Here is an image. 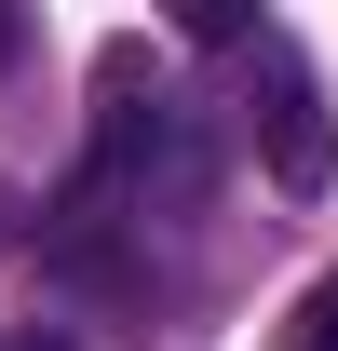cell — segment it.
<instances>
[{
    "label": "cell",
    "instance_id": "1",
    "mask_svg": "<svg viewBox=\"0 0 338 351\" xmlns=\"http://www.w3.org/2000/svg\"><path fill=\"white\" fill-rule=\"evenodd\" d=\"M257 68H271V108H257V135H271V189H284V203H325V189H338L325 82L297 68V41H257Z\"/></svg>",
    "mask_w": 338,
    "mask_h": 351
},
{
    "label": "cell",
    "instance_id": "2",
    "mask_svg": "<svg viewBox=\"0 0 338 351\" xmlns=\"http://www.w3.org/2000/svg\"><path fill=\"white\" fill-rule=\"evenodd\" d=\"M176 41H203V54H230V41H257V27H244V0H190V14H176Z\"/></svg>",
    "mask_w": 338,
    "mask_h": 351
},
{
    "label": "cell",
    "instance_id": "3",
    "mask_svg": "<svg viewBox=\"0 0 338 351\" xmlns=\"http://www.w3.org/2000/svg\"><path fill=\"white\" fill-rule=\"evenodd\" d=\"M284 351H338V270L297 298V324H284Z\"/></svg>",
    "mask_w": 338,
    "mask_h": 351
},
{
    "label": "cell",
    "instance_id": "4",
    "mask_svg": "<svg viewBox=\"0 0 338 351\" xmlns=\"http://www.w3.org/2000/svg\"><path fill=\"white\" fill-rule=\"evenodd\" d=\"M14 243H27V189L0 176V257H14Z\"/></svg>",
    "mask_w": 338,
    "mask_h": 351
},
{
    "label": "cell",
    "instance_id": "5",
    "mask_svg": "<svg viewBox=\"0 0 338 351\" xmlns=\"http://www.w3.org/2000/svg\"><path fill=\"white\" fill-rule=\"evenodd\" d=\"M0 351H82V338H68V324H14Z\"/></svg>",
    "mask_w": 338,
    "mask_h": 351
},
{
    "label": "cell",
    "instance_id": "6",
    "mask_svg": "<svg viewBox=\"0 0 338 351\" xmlns=\"http://www.w3.org/2000/svg\"><path fill=\"white\" fill-rule=\"evenodd\" d=\"M14 54H27V27H14V0H0V68H14Z\"/></svg>",
    "mask_w": 338,
    "mask_h": 351
}]
</instances>
